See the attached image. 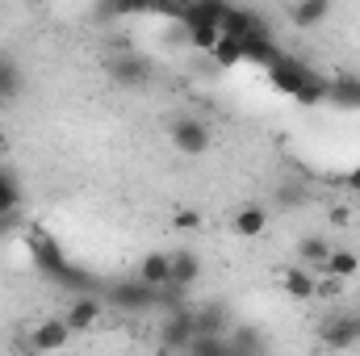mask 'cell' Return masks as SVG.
I'll return each instance as SVG.
<instances>
[{
	"label": "cell",
	"mask_w": 360,
	"mask_h": 356,
	"mask_svg": "<svg viewBox=\"0 0 360 356\" xmlns=\"http://www.w3.org/2000/svg\"><path fill=\"white\" fill-rule=\"evenodd\" d=\"M25 248H30V256H34V265L42 268L51 281H59V285H76V281H84L76 268H72V260L63 256V248L55 243V235H46V231H30L25 235Z\"/></svg>",
	"instance_id": "1"
},
{
	"label": "cell",
	"mask_w": 360,
	"mask_h": 356,
	"mask_svg": "<svg viewBox=\"0 0 360 356\" xmlns=\"http://www.w3.org/2000/svg\"><path fill=\"white\" fill-rule=\"evenodd\" d=\"M319 340H323V348H335V352L356 348L360 344V314L356 310H335V314H327V319L319 323Z\"/></svg>",
	"instance_id": "2"
},
{
	"label": "cell",
	"mask_w": 360,
	"mask_h": 356,
	"mask_svg": "<svg viewBox=\"0 0 360 356\" xmlns=\"http://www.w3.org/2000/svg\"><path fill=\"white\" fill-rule=\"evenodd\" d=\"M264 72H269V84L281 92V96H297V92L310 84V76H314V72H310L302 59H293V55H285V51L272 59Z\"/></svg>",
	"instance_id": "3"
},
{
	"label": "cell",
	"mask_w": 360,
	"mask_h": 356,
	"mask_svg": "<svg viewBox=\"0 0 360 356\" xmlns=\"http://www.w3.org/2000/svg\"><path fill=\"white\" fill-rule=\"evenodd\" d=\"M109 302L117 306V310H147V306H155L160 302V289L155 285H147L143 276H130V281H117V285H109Z\"/></svg>",
	"instance_id": "4"
},
{
	"label": "cell",
	"mask_w": 360,
	"mask_h": 356,
	"mask_svg": "<svg viewBox=\"0 0 360 356\" xmlns=\"http://www.w3.org/2000/svg\"><path fill=\"white\" fill-rule=\"evenodd\" d=\"M168 139H172V147H176L180 155H205V151H210V143H214L210 126H205V122H197V117H176V122H172V130H168Z\"/></svg>",
	"instance_id": "5"
},
{
	"label": "cell",
	"mask_w": 360,
	"mask_h": 356,
	"mask_svg": "<svg viewBox=\"0 0 360 356\" xmlns=\"http://www.w3.org/2000/svg\"><path fill=\"white\" fill-rule=\"evenodd\" d=\"M193 336H197L193 310H172V314L160 323V348H164V352H188Z\"/></svg>",
	"instance_id": "6"
},
{
	"label": "cell",
	"mask_w": 360,
	"mask_h": 356,
	"mask_svg": "<svg viewBox=\"0 0 360 356\" xmlns=\"http://www.w3.org/2000/svg\"><path fill=\"white\" fill-rule=\"evenodd\" d=\"M109 80L117 89H143L151 80V63L143 55H113L109 59Z\"/></svg>",
	"instance_id": "7"
},
{
	"label": "cell",
	"mask_w": 360,
	"mask_h": 356,
	"mask_svg": "<svg viewBox=\"0 0 360 356\" xmlns=\"http://www.w3.org/2000/svg\"><path fill=\"white\" fill-rule=\"evenodd\" d=\"M68 344H72V327H68V319L34 323V331H30V340H25L30 352H59V348H68Z\"/></svg>",
	"instance_id": "8"
},
{
	"label": "cell",
	"mask_w": 360,
	"mask_h": 356,
	"mask_svg": "<svg viewBox=\"0 0 360 356\" xmlns=\"http://www.w3.org/2000/svg\"><path fill=\"white\" fill-rule=\"evenodd\" d=\"M197 281H201V256L193 248H180V252H172V276H168V285L160 293H184Z\"/></svg>",
	"instance_id": "9"
},
{
	"label": "cell",
	"mask_w": 360,
	"mask_h": 356,
	"mask_svg": "<svg viewBox=\"0 0 360 356\" xmlns=\"http://www.w3.org/2000/svg\"><path fill=\"white\" fill-rule=\"evenodd\" d=\"M218 30L222 34H231V38H248V34H260V30H269L264 25V17L260 13H252V8H226L222 13V21H218Z\"/></svg>",
	"instance_id": "10"
},
{
	"label": "cell",
	"mask_w": 360,
	"mask_h": 356,
	"mask_svg": "<svg viewBox=\"0 0 360 356\" xmlns=\"http://www.w3.org/2000/svg\"><path fill=\"white\" fill-rule=\"evenodd\" d=\"M331 17V0H293L289 4V21L297 30H319Z\"/></svg>",
	"instance_id": "11"
},
{
	"label": "cell",
	"mask_w": 360,
	"mask_h": 356,
	"mask_svg": "<svg viewBox=\"0 0 360 356\" xmlns=\"http://www.w3.org/2000/svg\"><path fill=\"white\" fill-rule=\"evenodd\" d=\"M281 289H285L293 302H310V298H314V272L306 265L281 268Z\"/></svg>",
	"instance_id": "12"
},
{
	"label": "cell",
	"mask_w": 360,
	"mask_h": 356,
	"mask_svg": "<svg viewBox=\"0 0 360 356\" xmlns=\"http://www.w3.org/2000/svg\"><path fill=\"white\" fill-rule=\"evenodd\" d=\"M239 46H243V63H256V68H269L272 59L281 55L269 30H260V34H248V38H239Z\"/></svg>",
	"instance_id": "13"
},
{
	"label": "cell",
	"mask_w": 360,
	"mask_h": 356,
	"mask_svg": "<svg viewBox=\"0 0 360 356\" xmlns=\"http://www.w3.org/2000/svg\"><path fill=\"white\" fill-rule=\"evenodd\" d=\"M101 314H105L101 298H89V293H84V298H76V302L68 306V314H63V319H68V327H72V331H89V327L101 323Z\"/></svg>",
	"instance_id": "14"
},
{
	"label": "cell",
	"mask_w": 360,
	"mask_h": 356,
	"mask_svg": "<svg viewBox=\"0 0 360 356\" xmlns=\"http://www.w3.org/2000/svg\"><path fill=\"white\" fill-rule=\"evenodd\" d=\"M139 276H143L147 285L164 289V285H168V276H172V252H147V256H143V265H139Z\"/></svg>",
	"instance_id": "15"
},
{
	"label": "cell",
	"mask_w": 360,
	"mask_h": 356,
	"mask_svg": "<svg viewBox=\"0 0 360 356\" xmlns=\"http://www.w3.org/2000/svg\"><path fill=\"white\" fill-rule=\"evenodd\" d=\"M264 231H269V210H264V205H243V210L235 214V235L256 239V235H264Z\"/></svg>",
	"instance_id": "16"
},
{
	"label": "cell",
	"mask_w": 360,
	"mask_h": 356,
	"mask_svg": "<svg viewBox=\"0 0 360 356\" xmlns=\"http://www.w3.org/2000/svg\"><path fill=\"white\" fill-rule=\"evenodd\" d=\"M193 323H197V331H214V336H231L235 331L226 306H201V310H193Z\"/></svg>",
	"instance_id": "17"
},
{
	"label": "cell",
	"mask_w": 360,
	"mask_h": 356,
	"mask_svg": "<svg viewBox=\"0 0 360 356\" xmlns=\"http://www.w3.org/2000/svg\"><path fill=\"white\" fill-rule=\"evenodd\" d=\"M327 256H331V243H327L323 235H306V239L297 243V265L323 268V265H327Z\"/></svg>",
	"instance_id": "18"
},
{
	"label": "cell",
	"mask_w": 360,
	"mask_h": 356,
	"mask_svg": "<svg viewBox=\"0 0 360 356\" xmlns=\"http://www.w3.org/2000/svg\"><path fill=\"white\" fill-rule=\"evenodd\" d=\"M226 352H235L231 336H214V331H197L193 344H188V356H226Z\"/></svg>",
	"instance_id": "19"
},
{
	"label": "cell",
	"mask_w": 360,
	"mask_h": 356,
	"mask_svg": "<svg viewBox=\"0 0 360 356\" xmlns=\"http://www.w3.org/2000/svg\"><path fill=\"white\" fill-rule=\"evenodd\" d=\"M210 59H214L218 68H239V63H243V46H239V38L218 34V42H214V51H210Z\"/></svg>",
	"instance_id": "20"
},
{
	"label": "cell",
	"mask_w": 360,
	"mask_h": 356,
	"mask_svg": "<svg viewBox=\"0 0 360 356\" xmlns=\"http://www.w3.org/2000/svg\"><path fill=\"white\" fill-rule=\"evenodd\" d=\"M360 268V256L352 252V248H331V256H327V265H323V272H335V276H356Z\"/></svg>",
	"instance_id": "21"
},
{
	"label": "cell",
	"mask_w": 360,
	"mask_h": 356,
	"mask_svg": "<svg viewBox=\"0 0 360 356\" xmlns=\"http://www.w3.org/2000/svg\"><path fill=\"white\" fill-rule=\"evenodd\" d=\"M184 34H188V46H193V51H205V55H210L222 30H218V21H197V25H188Z\"/></svg>",
	"instance_id": "22"
},
{
	"label": "cell",
	"mask_w": 360,
	"mask_h": 356,
	"mask_svg": "<svg viewBox=\"0 0 360 356\" xmlns=\"http://www.w3.org/2000/svg\"><path fill=\"white\" fill-rule=\"evenodd\" d=\"M17 201H21V189L8 172H0V218H13L17 214Z\"/></svg>",
	"instance_id": "23"
},
{
	"label": "cell",
	"mask_w": 360,
	"mask_h": 356,
	"mask_svg": "<svg viewBox=\"0 0 360 356\" xmlns=\"http://www.w3.org/2000/svg\"><path fill=\"white\" fill-rule=\"evenodd\" d=\"M344 293V276H335V272H323V276H314V298H323V302H335Z\"/></svg>",
	"instance_id": "24"
},
{
	"label": "cell",
	"mask_w": 360,
	"mask_h": 356,
	"mask_svg": "<svg viewBox=\"0 0 360 356\" xmlns=\"http://www.w3.org/2000/svg\"><path fill=\"white\" fill-rule=\"evenodd\" d=\"M327 96H331V84H327V80H319V76H310V84L297 92L293 101H297V105H319V101H327Z\"/></svg>",
	"instance_id": "25"
},
{
	"label": "cell",
	"mask_w": 360,
	"mask_h": 356,
	"mask_svg": "<svg viewBox=\"0 0 360 356\" xmlns=\"http://www.w3.org/2000/svg\"><path fill=\"white\" fill-rule=\"evenodd\" d=\"M17 89H21V76H17V68H13L8 59H0V101L17 96Z\"/></svg>",
	"instance_id": "26"
},
{
	"label": "cell",
	"mask_w": 360,
	"mask_h": 356,
	"mask_svg": "<svg viewBox=\"0 0 360 356\" xmlns=\"http://www.w3.org/2000/svg\"><path fill=\"white\" fill-rule=\"evenodd\" d=\"M188 4H193V0H155L151 13H155V17H168V21H180V17L188 13Z\"/></svg>",
	"instance_id": "27"
},
{
	"label": "cell",
	"mask_w": 360,
	"mask_h": 356,
	"mask_svg": "<svg viewBox=\"0 0 360 356\" xmlns=\"http://www.w3.org/2000/svg\"><path fill=\"white\" fill-rule=\"evenodd\" d=\"M172 227H176V231H197V227H201V214H197V210H176V214H172Z\"/></svg>",
	"instance_id": "28"
},
{
	"label": "cell",
	"mask_w": 360,
	"mask_h": 356,
	"mask_svg": "<svg viewBox=\"0 0 360 356\" xmlns=\"http://www.w3.org/2000/svg\"><path fill=\"white\" fill-rule=\"evenodd\" d=\"M331 222H335V227H348V222H352V214H348L344 205H335V210H331Z\"/></svg>",
	"instance_id": "29"
},
{
	"label": "cell",
	"mask_w": 360,
	"mask_h": 356,
	"mask_svg": "<svg viewBox=\"0 0 360 356\" xmlns=\"http://www.w3.org/2000/svg\"><path fill=\"white\" fill-rule=\"evenodd\" d=\"M344 184H348V189H352V193H360V168H352V172H348V177H344Z\"/></svg>",
	"instance_id": "30"
},
{
	"label": "cell",
	"mask_w": 360,
	"mask_h": 356,
	"mask_svg": "<svg viewBox=\"0 0 360 356\" xmlns=\"http://www.w3.org/2000/svg\"><path fill=\"white\" fill-rule=\"evenodd\" d=\"M352 105H360V80H356V89H352Z\"/></svg>",
	"instance_id": "31"
},
{
	"label": "cell",
	"mask_w": 360,
	"mask_h": 356,
	"mask_svg": "<svg viewBox=\"0 0 360 356\" xmlns=\"http://www.w3.org/2000/svg\"><path fill=\"white\" fill-rule=\"evenodd\" d=\"M4 147H8V139H4V130H0V151H4Z\"/></svg>",
	"instance_id": "32"
}]
</instances>
